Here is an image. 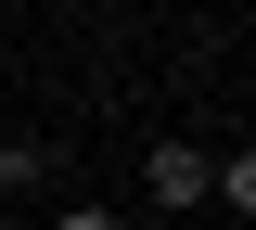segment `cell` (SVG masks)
I'll return each mask as SVG.
<instances>
[{"label": "cell", "instance_id": "cell-1", "mask_svg": "<svg viewBox=\"0 0 256 230\" xmlns=\"http://www.w3.org/2000/svg\"><path fill=\"white\" fill-rule=\"evenodd\" d=\"M141 192H154V205H205V154H192V141H154Z\"/></svg>", "mask_w": 256, "mask_h": 230}, {"label": "cell", "instance_id": "cell-2", "mask_svg": "<svg viewBox=\"0 0 256 230\" xmlns=\"http://www.w3.org/2000/svg\"><path fill=\"white\" fill-rule=\"evenodd\" d=\"M38 179V141H0V192H26Z\"/></svg>", "mask_w": 256, "mask_h": 230}, {"label": "cell", "instance_id": "cell-3", "mask_svg": "<svg viewBox=\"0 0 256 230\" xmlns=\"http://www.w3.org/2000/svg\"><path fill=\"white\" fill-rule=\"evenodd\" d=\"M52 230H128V218H116V205H64Z\"/></svg>", "mask_w": 256, "mask_h": 230}]
</instances>
